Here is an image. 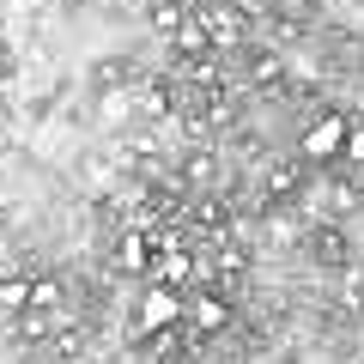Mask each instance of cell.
Masks as SVG:
<instances>
[{
	"label": "cell",
	"mask_w": 364,
	"mask_h": 364,
	"mask_svg": "<svg viewBox=\"0 0 364 364\" xmlns=\"http://www.w3.org/2000/svg\"><path fill=\"white\" fill-rule=\"evenodd\" d=\"M249 73H255V79H279L286 67H279V55H273V49H261L255 61H249Z\"/></svg>",
	"instance_id": "9"
},
{
	"label": "cell",
	"mask_w": 364,
	"mask_h": 364,
	"mask_svg": "<svg viewBox=\"0 0 364 364\" xmlns=\"http://www.w3.org/2000/svg\"><path fill=\"white\" fill-rule=\"evenodd\" d=\"M182 322V291L176 286H146V298H140V310H134V328L140 334H164V328H176Z\"/></svg>",
	"instance_id": "1"
},
{
	"label": "cell",
	"mask_w": 364,
	"mask_h": 364,
	"mask_svg": "<svg viewBox=\"0 0 364 364\" xmlns=\"http://www.w3.org/2000/svg\"><path fill=\"white\" fill-rule=\"evenodd\" d=\"M122 267H128V273H152V237H146V231H128V237H122Z\"/></svg>",
	"instance_id": "6"
},
{
	"label": "cell",
	"mask_w": 364,
	"mask_h": 364,
	"mask_svg": "<svg viewBox=\"0 0 364 364\" xmlns=\"http://www.w3.org/2000/svg\"><path fill=\"white\" fill-rule=\"evenodd\" d=\"M182 13H188V6H158L152 18H158V31H176V25H182Z\"/></svg>",
	"instance_id": "11"
},
{
	"label": "cell",
	"mask_w": 364,
	"mask_h": 364,
	"mask_svg": "<svg viewBox=\"0 0 364 364\" xmlns=\"http://www.w3.org/2000/svg\"><path fill=\"white\" fill-rule=\"evenodd\" d=\"M0 310H31V279H0Z\"/></svg>",
	"instance_id": "7"
},
{
	"label": "cell",
	"mask_w": 364,
	"mask_h": 364,
	"mask_svg": "<svg viewBox=\"0 0 364 364\" xmlns=\"http://www.w3.org/2000/svg\"><path fill=\"white\" fill-rule=\"evenodd\" d=\"M31 310H61V286H55V279H37V286H31Z\"/></svg>",
	"instance_id": "8"
},
{
	"label": "cell",
	"mask_w": 364,
	"mask_h": 364,
	"mask_svg": "<svg viewBox=\"0 0 364 364\" xmlns=\"http://www.w3.org/2000/svg\"><path fill=\"white\" fill-rule=\"evenodd\" d=\"M176 37V49L182 55H213V43H207V25H200V13H182V25L170 31Z\"/></svg>",
	"instance_id": "5"
},
{
	"label": "cell",
	"mask_w": 364,
	"mask_h": 364,
	"mask_svg": "<svg viewBox=\"0 0 364 364\" xmlns=\"http://www.w3.org/2000/svg\"><path fill=\"white\" fill-rule=\"evenodd\" d=\"M346 116H322L310 134H304V158H340V146H346Z\"/></svg>",
	"instance_id": "2"
},
{
	"label": "cell",
	"mask_w": 364,
	"mask_h": 364,
	"mask_svg": "<svg viewBox=\"0 0 364 364\" xmlns=\"http://www.w3.org/2000/svg\"><path fill=\"white\" fill-rule=\"evenodd\" d=\"M182 322H195L200 334H213V328H225V322H231V304H225V298H213V291H207V298H182Z\"/></svg>",
	"instance_id": "4"
},
{
	"label": "cell",
	"mask_w": 364,
	"mask_h": 364,
	"mask_svg": "<svg viewBox=\"0 0 364 364\" xmlns=\"http://www.w3.org/2000/svg\"><path fill=\"white\" fill-rule=\"evenodd\" d=\"M195 13H200V25H207V43H213V49H225V43L243 37V18H237V6H195Z\"/></svg>",
	"instance_id": "3"
},
{
	"label": "cell",
	"mask_w": 364,
	"mask_h": 364,
	"mask_svg": "<svg viewBox=\"0 0 364 364\" xmlns=\"http://www.w3.org/2000/svg\"><path fill=\"white\" fill-rule=\"evenodd\" d=\"M340 158H352V164H364V128H346V146H340Z\"/></svg>",
	"instance_id": "10"
}]
</instances>
